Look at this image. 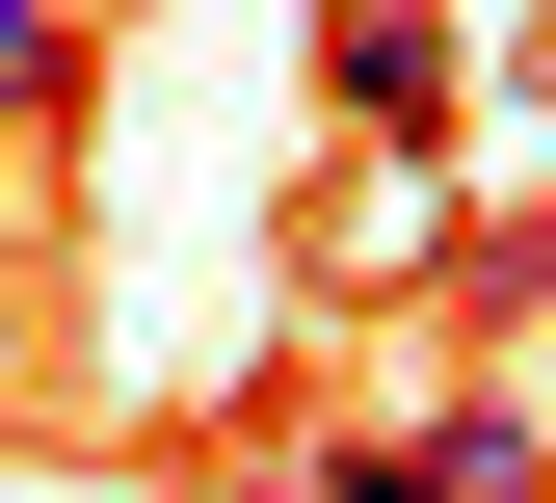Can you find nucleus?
<instances>
[{
	"label": "nucleus",
	"mask_w": 556,
	"mask_h": 503,
	"mask_svg": "<svg viewBox=\"0 0 556 503\" xmlns=\"http://www.w3.org/2000/svg\"><path fill=\"white\" fill-rule=\"evenodd\" d=\"M318 106L344 133H451V0H344V27H318Z\"/></svg>",
	"instance_id": "nucleus-1"
},
{
	"label": "nucleus",
	"mask_w": 556,
	"mask_h": 503,
	"mask_svg": "<svg viewBox=\"0 0 556 503\" xmlns=\"http://www.w3.org/2000/svg\"><path fill=\"white\" fill-rule=\"evenodd\" d=\"M530 477H556L530 398H451V424H425V503H530Z\"/></svg>",
	"instance_id": "nucleus-2"
},
{
	"label": "nucleus",
	"mask_w": 556,
	"mask_h": 503,
	"mask_svg": "<svg viewBox=\"0 0 556 503\" xmlns=\"http://www.w3.org/2000/svg\"><path fill=\"white\" fill-rule=\"evenodd\" d=\"M53 106H80V0H0V160H27Z\"/></svg>",
	"instance_id": "nucleus-3"
}]
</instances>
